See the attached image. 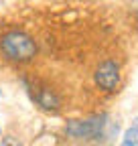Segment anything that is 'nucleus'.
Instances as JSON below:
<instances>
[{
    "instance_id": "nucleus-3",
    "label": "nucleus",
    "mask_w": 138,
    "mask_h": 146,
    "mask_svg": "<svg viewBox=\"0 0 138 146\" xmlns=\"http://www.w3.org/2000/svg\"><path fill=\"white\" fill-rule=\"evenodd\" d=\"M96 85L104 91H116L120 85V67L114 61H104L96 69Z\"/></svg>"
},
{
    "instance_id": "nucleus-1",
    "label": "nucleus",
    "mask_w": 138,
    "mask_h": 146,
    "mask_svg": "<svg viewBox=\"0 0 138 146\" xmlns=\"http://www.w3.org/2000/svg\"><path fill=\"white\" fill-rule=\"evenodd\" d=\"M0 53L12 63H29L37 55V43L29 33L10 29L0 36Z\"/></svg>"
},
{
    "instance_id": "nucleus-2",
    "label": "nucleus",
    "mask_w": 138,
    "mask_h": 146,
    "mask_svg": "<svg viewBox=\"0 0 138 146\" xmlns=\"http://www.w3.org/2000/svg\"><path fill=\"white\" fill-rule=\"evenodd\" d=\"M106 116H98V118H90V120H69L65 124V134L71 138H100L106 130Z\"/></svg>"
},
{
    "instance_id": "nucleus-7",
    "label": "nucleus",
    "mask_w": 138,
    "mask_h": 146,
    "mask_svg": "<svg viewBox=\"0 0 138 146\" xmlns=\"http://www.w3.org/2000/svg\"><path fill=\"white\" fill-rule=\"evenodd\" d=\"M0 132H2V130H0Z\"/></svg>"
},
{
    "instance_id": "nucleus-4",
    "label": "nucleus",
    "mask_w": 138,
    "mask_h": 146,
    "mask_svg": "<svg viewBox=\"0 0 138 146\" xmlns=\"http://www.w3.org/2000/svg\"><path fill=\"white\" fill-rule=\"evenodd\" d=\"M29 94L33 102H37L39 108L47 110V112H57L59 110V98L55 96V91H51L49 87H29Z\"/></svg>"
},
{
    "instance_id": "nucleus-6",
    "label": "nucleus",
    "mask_w": 138,
    "mask_h": 146,
    "mask_svg": "<svg viewBox=\"0 0 138 146\" xmlns=\"http://www.w3.org/2000/svg\"><path fill=\"white\" fill-rule=\"evenodd\" d=\"M2 146H21V142L14 136H6V138H2Z\"/></svg>"
},
{
    "instance_id": "nucleus-5",
    "label": "nucleus",
    "mask_w": 138,
    "mask_h": 146,
    "mask_svg": "<svg viewBox=\"0 0 138 146\" xmlns=\"http://www.w3.org/2000/svg\"><path fill=\"white\" fill-rule=\"evenodd\" d=\"M120 146H138V118L124 132V138H122V144H120Z\"/></svg>"
}]
</instances>
